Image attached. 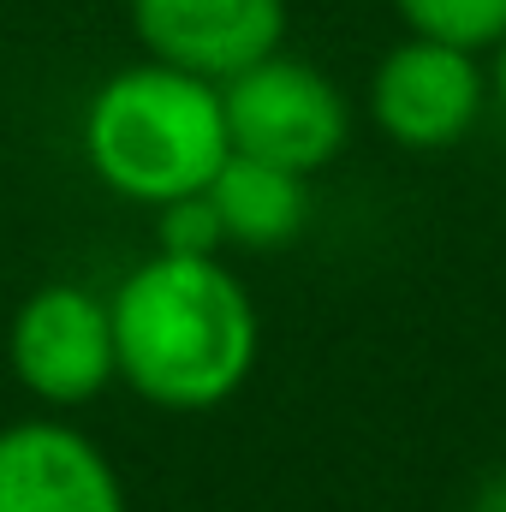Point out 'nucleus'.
<instances>
[{
  "label": "nucleus",
  "mask_w": 506,
  "mask_h": 512,
  "mask_svg": "<svg viewBox=\"0 0 506 512\" xmlns=\"http://www.w3.org/2000/svg\"><path fill=\"white\" fill-rule=\"evenodd\" d=\"M114 316V364L131 393L161 411H215L256 364V304L215 256H149L137 262Z\"/></svg>",
  "instance_id": "obj_1"
},
{
  "label": "nucleus",
  "mask_w": 506,
  "mask_h": 512,
  "mask_svg": "<svg viewBox=\"0 0 506 512\" xmlns=\"http://www.w3.org/2000/svg\"><path fill=\"white\" fill-rule=\"evenodd\" d=\"M6 358H12V376L42 405H60V411L66 405H90L120 376L108 298H96L78 280L36 286L18 304L12 328H6Z\"/></svg>",
  "instance_id": "obj_4"
},
{
  "label": "nucleus",
  "mask_w": 506,
  "mask_h": 512,
  "mask_svg": "<svg viewBox=\"0 0 506 512\" xmlns=\"http://www.w3.org/2000/svg\"><path fill=\"white\" fill-rule=\"evenodd\" d=\"M221 245H227V239H221V215H215L209 191L179 197V203H167V209H161V251H173V256H215Z\"/></svg>",
  "instance_id": "obj_10"
},
{
  "label": "nucleus",
  "mask_w": 506,
  "mask_h": 512,
  "mask_svg": "<svg viewBox=\"0 0 506 512\" xmlns=\"http://www.w3.org/2000/svg\"><path fill=\"white\" fill-rule=\"evenodd\" d=\"M0 512H126V489L84 429L30 417L0 429Z\"/></svg>",
  "instance_id": "obj_7"
},
{
  "label": "nucleus",
  "mask_w": 506,
  "mask_h": 512,
  "mask_svg": "<svg viewBox=\"0 0 506 512\" xmlns=\"http://www.w3.org/2000/svg\"><path fill=\"white\" fill-rule=\"evenodd\" d=\"M209 203L221 215V239L239 251H280L304 233L310 221V191L298 173L268 167L251 155H227L221 173L209 179Z\"/></svg>",
  "instance_id": "obj_8"
},
{
  "label": "nucleus",
  "mask_w": 506,
  "mask_h": 512,
  "mask_svg": "<svg viewBox=\"0 0 506 512\" xmlns=\"http://www.w3.org/2000/svg\"><path fill=\"white\" fill-rule=\"evenodd\" d=\"M370 114L399 149H447L483 114V72L465 48L411 36L376 66Z\"/></svg>",
  "instance_id": "obj_5"
},
{
  "label": "nucleus",
  "mask_w": 506,
  "mask_h": 512,
  "mask_svg": "<svg viewBox=\"0 0 506 512\" xmlns=\"http://www.w3.org/2000/svg\"><path fill=\"white\" fill-rule=\"evenodd\" d=\"M477 512H506V471L483 483V495H477Z\"/></svg>",
  "instance_id": "obj_11"
},
{
  "label": "nucleus",
  "mask_w": 506,
  "mask_h": 512,
  "mask_svg": "<svg viewBox=\"0 0 506 512\" xmlns=\"http://www.w3.org/2000/svg\"><path fill=\"white\" fill-rule=\"evenodd\" d=\"M131 24L161 66L227 84L280 54L286 0H131Z\"/></svg>",
  "instance_id": "obj_6"
},
{
  "label": "nucleus",
  "mask_w": 506,
  "mask_h": 512,
  "mask_svg": "<svg viewBox=\"0 0 506 512\" xmlns=\"http://www.w3.org/2000/svg\"><path fill=\"white\" fill-rule=\"evenodd\" d=\"M495 84H501V102H506V36H501V66H495Z\"/></svg>",
  "instance_id": "obj_12"
},
{
  "label": "nucleus",
  "mask_w": 506,
  "mask_h": 512,
  "mask_svg": "<svg viewBox=\"0 0 506 512\" xmlns=\"http://www.w3.org/2000/svg\"><path fill=\"white\" fill-rule=\"evenodd\" d=\"M84 155L96 179L126 203L167 209L197 197L233 155L221 90L161 60L114 72L84 114Z\"/></svg>",
  "instance_id": "obj_2"
},
{
  "label": "nucleus",
  "mask_w": 506,
  "mask_h": 512,
  "mask_svg": "<svg viewBox=\"0 0 506 512\" xmlns=\"http://www.w3.org/2000/svg\"><path fill=\"white\" fill-rule=\"evenodd\" d=\"M221 114H227L233 155L286 167L298 179L322 173L352 137L346 96L310 60H292V54H268V60L245 66L239 78H227Z\"/></svg>",
  "instance_id": "obj_3"
},
{
  "label": "nucleus",
  "mask_w": 506,
  "mask_h": 512,
  "mask_svg": "<svg viewBox=\"0 0 506 512\" xmlns=\"http://www.w3.org/2000/svg\"><path fill=\"white\" fill-rule=\"evenodd\" d=\"M393 6L411 24V36H429L465 54L506 36V0H393Z\"/></svg>",
  "instance_id": "obj_9"
}]
</instances>
